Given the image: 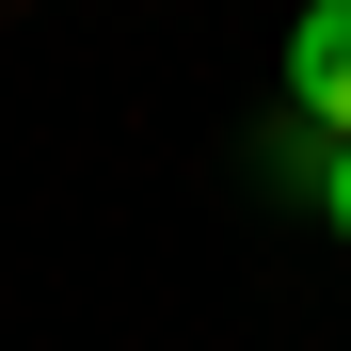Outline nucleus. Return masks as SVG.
<instances>
[{
    "instance_id": "f257e3e1",
    "label": "nucleus",
    "mask_w": 351,
    "mask_h": 351,
    "mask_svg": "<svg viewBox=\"0 0 351 351\" xmlns=\"http://www.w3.org/2000/svg\"><path fill=\"white\" fill-rule=\"evenodd\" d=\"M287 112L319 144H351V0H304L287 16Z\"/></svg>"
},
{
    "instance_id": "f03ea898",
    "label": "nucleus",
    "mask_w": 351,
    "mask_h": 351,
    "mask_svg": "<svg viewBox=\"0 0 351 351\" xmlns=\"http://www.w3.org/2000/svg\"><path fill=\"white\" fill-rule=\"evenodd\" d=\"M319 223H335V240H351V144L319 160Z\"/></svg>"
}]
</instances>
